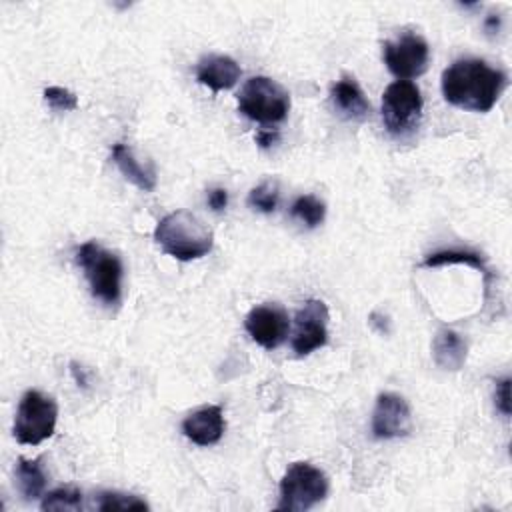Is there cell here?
<instances>
[{
  "label": "cell",
  "mask_w": 512,
  "mask_h": 512,
  "mask_svg": "<svg viewBox=\"0 0 512 512\" xmlns=\"http://www.w3.org/2000/svg\"><path fill=\"white\" fill-rule=\"evenodd\" d=\"M440 84L448 104L470 112H488L506 86V74L480 58H460L442 72Z\"/></svg>",
  "instance_id": "obj_1"
},
{
  "label": "cell",
  "mask_w": 512,
  "mask_h": 512,
  "mask_svg": "<svg viewBox=\"0 0 512 512\" xmlns=\"http://www.w3.org/2000/svg\"><path fill=\"white\" fill-rule=\"evenodd\" d=\"M154 240L172 258L188 262L202 258L212 250L214 234L196 214L176 210L156 224Z\"/></svg>",
  "instance_id": "obj_2"
},
{
  "label": "cell",
  "mask_w": 512,
  "mask_h": 512,
  "mask_svg": "<svg viewBox=\"0 0 512 512\" xmlns=\"http://www.w3.org/2000/svg\"><path fill=\"white\" fill-rule=\"evenodd\" d=\"M76 262L84 270L90 292L100 302L112 306L122 296V262L120 258L94 240L84 242L76 252Z\"/></svg>",
  "instance_id": "obj_3"
},
{
  "label": "cell",
  "mask_w": 512,
  "mask_h": 512,
  "mask_svg": "<svg viewBox=\"0 0 512 512\" xmlns=\"http://www.w3.org/2000/svg\"><path fill=\"white\" fill-rule=\"evenodd\" d=\"M328 494L326 474L310 462H294L280 480L278 510L306 512L320 504Z\"/></svg>",
  "instance_id": "obj_4"
},
{
  "label": "cell",
  "mask_w": 512,
  "mask_h": 512,
  "mask_svg": "<svg viewBox=\"0 0 512 512\" xmlns=\"http://www.w3.org/2000/svg\"><path fill=\"white\" fill-rule=\"evenodd\" d=\"M240 112L260 124H274L286 118L290 94L268 76H252L238 94Z\"/></svg>",
  "instance_id": "obj_5"
},
{
  "label": "cell",
  "mask_w": 512,
  "mask_h": 512,
  "mask_svg": "<svg viewBox=\"0 0 512 512\" xmlns=\"http://www.w3.org/2000/svg\"><path fill=\"white\" fill-rule=\"evenodd\" d=\"M58 406L52 396L40 390H26L20 398L16 418H14V438L20 444L36 446L50 438L56 428Z\"/></svg>",
  "instance_id": "obj_6"
},
{
  "label": "cell",
  "mask_w": 512,
  "mask_h": 512,
  "mask_svg": "<svg viewBox=\"0 0 512 512\" xmlns=\"http://www.w3.org/2000/svg\"><path fill=\"white\" fill-rule=\"evenodd\" d=\"M422 116L420 88L410 80L392 82L382 94V120L392 136L412 134Z\"/></svg>",
  "instance_id": "obj_7"
},
{
  "label": "cell",
  "mask_w": 512,
  "mask_h": 512,
  "mask_svg": "<svg viewBox=\"0 0 512 512\" xmlns=\"http://www.w3.org/2000/svg\"><path fill=\"white\" fill-rule=\"evenodd\" d=\"M382 54L388 70L398 80L418 78L426 72L430 60L428 42L412 32L402 34L398 40H388L382 44Z\"/></svg>",
  "instance_id": "obj_8"
},
{
  "label": "cell",
  "mask_w": 512,
  "mask_h": 512,
  "mask_svg": "<svg viewBox=\"0 0 512 512\" xmlns=\"http://www.w3.org/2000/svg\"><path fill=\"white\" fill-rule=\"evenodd\" d=\"M292 350L306 356L328 342V308L322 300H308L294 318Z\"/></svg>",
  "instance_id": "obj_9"
},
{
  "label": "cell",
  "mask_w": 512,
  "mask_h": 512,
  "mask_svg": "<svg viewBox=\"0 0 512 512\" xmlns=\"http://www.w3.org/2000/svg\"><path fill=\"white\" fill-rule=\"evenodd\" d=\"M244 326L256 344H260L266 350H274L286 340L290 330V320L282 306L262 304L248 312Z\"/></svg>",
  "instance_id": "obj_10"
},
{
  "label": "cell",
  "mask_w": 512,
  "mask_h": 512,
  "mask_svg": "<svg viewBox=\"0 0 512 512\" xmlns=\"http://www.w3.org/2000/svg\"><path fill=\"white\" fill-rule=\"evenodd\" d=\"M412 428V414L408 402L392 392H384L376 398L372 412V434L380 440L406 436Z\"/></svg>",
  "instance_id": "obj_11"
},
{
  "label": "cell",
  "mask_w": 512,
  "mask_h": 512,
  "mask_svg": "<svg viewBox=\"0 0 512 512\" xmlns=\"http://www.w3.org/2000/svg\"><path fill=\"white\" fill-rule=\"evenodd\" d=\"M330 100L334 110L352 122H362L370 116V102L366 100L360 84L354 76L344 74L330 86Z\"/></svg>",
  "instance_id": "obj_12"
},
{
  "label": "cell",
  "mask_w": 512,
  "mask_h": 512,
  "mask_svg": "<svg viewBox=\"0 0 512 512\" xmlns=\"http://www.w3.org/2000/svg\"><path fill=\"white\" fill-rule=\"evenodd\" d=\"M226 422L220 406H202L196 412L188 414L182 422V432L188 440L198 446H212L224 434Z\"/></svg>",
  "instance_id": "obj_13"
},
{
  "label": "cell",
  "mask_w": 512,
  "mask_h": 512,
  "mask_svg": "<svg viewBox=\"0 0 512 512\" xmlns=\"http://www.w3.org/2000/svg\"><path fill=\"white\" fill-rule=\"evenodd\" d=\"M240 78V66L234 58L224 54L202 56L196 64V80L208 86L212 92L232 88Z\"/></svg>",
  "instance_id": "obj_14"
},
{
  "label": "cell",
  "mask_w": 512,
  "mask_h": 512,
  "mask_svg": "<svg viewBox=\"0 0 512 512\" xmlns=\"http://www.w3.org/2000/svg\"><path fill=\"white\" fill-rule=\"evenodd\" d=\"M466 340L452 328H440L432 340L434 362L444 370H460L466 362Z\"/></svg>",
  "instance_id": "obj_15"
},
{
  "label": "cell",
  "mask_w": 512,
  "mask_h": 512,
  "mask_svg": "<svg viewBox=\"0 0 512 512\" xmlns=\"http://www.w3.org/2000/svg\"><path fill=\"white\" fill-rule=\"evenodd\" d=\"M110 154H112V160L118 166V170L124 174V178H128L140 190L150 192V190L156 188V170H154V166L152 164H148V166L140 164L126 144L116 142L112 146Z\"/></svg>",
  "instance_id": "obj_16"
},
{
  "label": "cell",
  "mask_w": 512,
  "mask_h": 512,
  "mask_svg": "<svg viewBox=\"0 0 512 512\" xmlns=\"http://www.w3.org/2000/svg\"><path fill=\"white\" fill-rule=\"evenodd\" d=\"M16 482H18L20 494L26 500L40 498L44 492V486H46V472L42 466V458H36V460L18 458Z\"/></svg>",
  "instance_id": "obj_17"
},
{
  "label": "cell",
  "mask_w": 512,
  "mask_h": 512,
  "mask_svg": "<svg viewBox=\"0 0 512 512\" xmlns=\"http://www.w3.org/2000/svg\"><path fill=\"white\" fill-rule=\"evenodd\" d=\"M446 264H468L482 274L488 276V268L484 262V256L476 250H464V248H450V250H438L434 254H428L422 262L424 268H436V266H446Z\"/></svg>",
  "instance_id": "obj_18"
},
{
  "label": "cell",
  "mask_w": 512,
  "mask_h": 512,
  "mask_svg": "<svg viewBox=\"0 0 512 512\" xmlns=\"http://www.w3.org/2000/svg\"><path fill=\"white\" fill-rule=\"evenodd\" d=\"M290 212L294 218L304 222L308 228H314V226L322 224V220L326 216V206L320 198H316L312 194H304L292 202Z\"/></svg>",
  "instance_id": "obj_19"
},
{
  "label": "cell",
  "mask_w": 512,
  "mask_h": 512,
  "mask_svg": "<svg viewBox=\"0 0 512 512\" xmlns=\"http://www.w3.org/2000/svg\"><path fill=\"white\" fill-rule=\"evenodd\" d=\"M40 508L42 510H80L82 492L74 486H60L42 498Z\"/></svg>",
  "instance_id": "obj_20"
},
{
  "label": "cell",
  "mask_w": 512,
  "mask_h": 512,
  "mask_svg": "<svg viewBox=\"0 0 512 512\" xmlns=\"http://www.w3.org/2000/svg\"><path fill=\"white\" fill-rule=\"evenodd\" d=\"M98 510L110 512V510H148V504L138 498L136 494H124V492H102L98 494Z\"/></svg>",
  "instance_id": "obj_21"
},
{
  "label": "cell",
  "mask_w": 512,
  "mask_h": 512,
  "mask_svg": "<svg viewBox=\"0 0 512 512\" xmlns=\"http://www.w3.org/2000/svg\"><path fill=\"white\" fill-rule=\"evenodd\" d=\"M248 204L264 214H270L278 206V184L272 180H264L254 186L248 194Z\"/></svg>",
  "instance_id": "obj_22"
},
{
  "label": "cell",
  "mask_w": 512,
  "mask_h": 512,
  "mask_svg": "<svg viewBox=\"0 0 512 512\" xmlns=\"http://www.w3.org/2000/svg\"><path fill=\"white\" fill-rule=\"evenodd\" d=\"M44 100L52 110H76L78 108V98L74 92L62 88V86H48L44 88Z\"/></svg>",
  "instance_id": "obj_23"
},
{
  "label": "cell",
  "mask_w": 512,
  "mask_h": 512,
  "mask_svg": "<svg viewBox=\"0 0 512 512\" xmlns=\"http://www.w3.org/2000/svg\"><path fill=\"white\" fill-rule=\"evenodd\" d=\"M494 402H496V408H498L504 416H510V378H508V376L496 382Z\"/></svg>",
  "instance_id": "obj_24"
},
{
  "label": "cell",
  "mask_w": 512,
  "mask_h": 512,
  "mask_svg": "<svg viewBox=\"0 0 512 512\" xmlns=\"http://www.w3.org/2000/svg\"><path fill=\"white\" fill-rule=\"evenodd\" d=\"M208 204H210V208H212L214 212H222V210L226 208V204H228V192H226L224 188H214V190H210V194H208Z\"/></svg>",
  "instance_id": "obj_25"
},
{
  "label": "cell",
  "mask_w": 512,
  "mask_h": 512,
  "mask_svg": "<svg viewBox=\"0 0 512 512\" xmlns=\"http://www.w3.org/2000/svg\"><path fill=\"white\" fill-rule=\"evenodd\" d=\"M278 138V132H272V130H260L258 136H256V142L262 146V148H268L270 144H274Z\"/></svg>",
  "instance_id": "obj_26"
},
{
  "label": "cell",
  "mask_w": 512,
  "mask_h": 512,
  "mask_svg": "<svg viewBox=\"0 0 512 512\" xmlns=\"http://www.w3.org/2000/svg\"><path fill=\"white\" fill-rule=\"evenodd\" d=\"M370 324H372L374 328H378L380 332H388V320H386L384 316L378 318V312H372V314H370Z\"/></svg>",
  "instance_id": "obj_27"
},
{
  "label": "cell",
  "mask_w": 512,
  "mask_h": 512,
  "mask_svg": "<svg viewBox=\"0 0 512 512\" xmlns=\"http://www.w3.org/2000/svg\"><path fill=\"white\" fill-rule=\"evenodd\" d=\"M70 366H72L70 370H72V374H74V378H76L78 386H86V376H84V372H82V370H78V366H76L74 362H72Z\"/></svg>",
  "instance_id": "obj_28"
}]
</instances>
